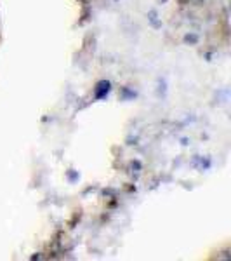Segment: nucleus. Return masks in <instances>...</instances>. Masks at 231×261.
<instances>
[{
  "label": "nucleus",
  "mask_w": 231,
  "mask_h": 261,
  "mask_svg": "<svg viewBox=\"0 0 231 261\" xmlns=\"http://www.w3.org/2000/svg\"><path fill=\"white\" fill-rule=\"evenodd\" d=\"M196 40H198V39H196L195 35H186V37H184V42H188V44H195Z\"/></svg>",
  "instance_id": "1"
},
{
  "label": "nucleus",
  "mask_w": 231,
  "mask_h": 261,
  "mask_svg": "<svg viewBox=\"0 0 231 261\" xmlns=\"http://www.w3.org/2000/svg\"><path fill=\"white\" fill-rule=\"evenodd\" d=\"M183 4H195V6H200V4H204L205 0H181Z\"/></svg>",
  "instance_id": "2"
}]
</instances>
